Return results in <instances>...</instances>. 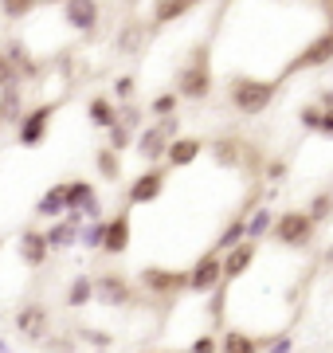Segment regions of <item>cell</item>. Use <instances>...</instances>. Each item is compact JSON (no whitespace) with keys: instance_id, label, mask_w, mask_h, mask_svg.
Wrapping results in <instances>:
<instances>
[{"instance_id":"d6a6232c","label":"cell","mask_w":333,"mask_h":353,"mask_svg":"<svg viewBox=\"0 0 333 353\" xmlns=\"http://www.w3.org/2000/svg\"><path fill=\"white\" fill-rule=\"evenodd\" d=\"M103 236H106V220H90V224H83V232H78L83 248H103Z\"/></svg>"},{"instance_id":"603a6c76","label":"cell","mask_w":333,"mask_h":353,"mask_svg":"<svg viewBox=\"0 0 333 353\" xmlns=\"http://www.w3.org/2000/svg\"><path fill=\"white\" fill-rule=\"evenodd\" d=\"M87 114H90V122L94 126H103V130H110L118 122V106L106 94H98V99H90V106H87Z\"/></svg>"},{"instance_id":"8fae6325","label":"cell","mask_w":333,"mask_h":353,"mask_svg":"<svg viewBox=\"0 0 333 353\" xmlns=\"http://www.w3.org/2000/svg\"><path fill=\"white\" fill-rule=\"evenodd\" d=\"M16 255H20V263L24 267H43L47 263V255H52L47 236H43L39 228H24V232L16 236Z\"/></svg>"},{"instance_id":"1f68e13d","label":"cell","mask_w":333,"mask_h":353,"mask_svg":"<svg viewBox=\"0 0 333 353\" xmlns=\"http://www.w3.org/2000/svg\"><path fill=\"white\" fill-rule=\"evenodd\" d=\"M133 138H138V134H133V126H126V122L118 118L114 126H110V141H106V145H114V150L122 153V150H129V145H133Z\"/></svg>"},{"instance_id":"60d3db41","label":"cell","mask_w":333,"mask_h":353,"mask_svg":"<svg viewBox=\"0 0 333 353\" xmlns=\"http://www.w3.org/2000/svg\"><path fill=\"white\" fill-rule=\"evenodd\" d=\"M114 94H118V99H129V94H133V79H118Z\"/></svg>"},{"instance_id":"277c9868","label":"cell","mask_w":333,"mask_h":353,"mask_svg":"<svg viewBox=\"0 0 333 353\" xmlns=\"http://www.w3.org/2000/svg\"><path fill=\"white\" fill-rule=\"evenodd\" d=\"M141 287L161 303H173L180 290H189V271H169V267H141Z\"/></svg>"},{"instance_id":"9c48e42d","label":"cell","mask_w":333,"mask_h":353,"mask_svg":"<svg viewBox=\"0 0 333 353\" xmlns=\"http://www.w3.org/2000/svg\"><path fill=\"white\" fill-rule=\"evenodd\" d=\"M161 192H165V169L161 165H149V169H141L138 181H129L126 201L129 204H153V201H161Z\"/></svg>"},{"instance_id":"8d00e7d4","label":"cell","mask_w":333,"mask_h":353,"mask_svg":"<svg viewBox=\"0 0 333 353\" xmlns=\"http://www.w3.org/2000/svg\"><path fill=\"white\" fill-rule=\"evenodd\" d=\"M12 79H20V75H16L12 59H8V55H4V51H0V87H4V83H12Z\"/></svg>"},{"instance_id":"ab89813d","label":"cell","mask_w":333,"mask_h":353,"mask_svg":"<svg viewBox=\"0 0 333 353\" xmlns=\"http://www.w3.org/2000/svg\"><path fill=\"white\" fill-rule=\"evenodd\" d=\"M286 176V161H270L267 165V181H282Z\"/></svg>"},{"instance_id":"4fadbf2b","label":"cell","mask_w":333,"mask_h":353,"mask_svg":"<svg viewBox=\"0 0 333 353\" xmlns=\"http://www.w3.org/2000/svg\"><path fill=\"white\" fill-rule=\"evenodd\" d=\"M212 153H216V161L224 165V169H244V165H251L255 161V150L247 145L244 138H219L216 145H212Z\"/></svg>"},{"instance_id":"d4e9b609","label":"cell","mask_w":333,"mask_h":353,"mask_svg":"<svg viewBox=\"0 0 333 353\" xmlns=\"http://www.w3.org/2000/svg\"><path fill=\"white\" fill-rule=\"evenodd\" d=\"M141 43H145V24L129 20L122 28V36H118V55H133V51H141Z\"/></svg>"},{"instance_id":"44dd1931","label":"cell","mask_w":333,"mask_h":353,"mask_svg":"<svg viewBox=\"0 0 333 353\" xmlns=\"http://www.w3.org/2000/svg\"><path fill=\"white\" fill-rule=\"evenodd\" d=\"M43 236H47V248H52V252H63V248L78 243V224L75 220H55Z\"/></svg>"},{"instance_id":"f1b7e54d","label":"cell","mask_w":333,"mask_h":353,"mask_svg":"<svg viewBox=\"0 0 333 353\" xmlns=\"http://www.w3.org/2000/svg\"><path fill=\"white\" fill-rule=\"evenodd\" d=\"M306 212L314 216L318 224H330V220H333V189H321L318 196L310 201V208H306Z\"/></svg>"},{"instance_id":"d590c367","label":"cell","mask_w":333,"mask_h":353,"mask_svg":"<svg viewBox=\"0 0 333 353\" xmlns=\"http://www.w3.org/2000/svg\"><path fill=\"white\" fill-rule=\"evenodd\" d=\"M157 126L165 130V138L173 141V138H177V134H180V118H177V114H165V118H161V122H157Z\"/></svg>"},{"instance_id":"7c38bea8","label":"cell","mask_w":333,"mask_h":353,"mask_svg":"<svg viewBox=\"0 0 333 353\" xmlns=\"http://www.w3.org/2000/svg\"><path fill=\"white\" fill-rule=\"evenodd\" d=\"M255 255H259V248H255V240L247 236V240H239L235 248H228L224 252V283H235L239 275H247L251 271V263H255Z\"/></svg>"},{"instance_id":"b9f144b4","label":"cell","mask_w":333,"mask_h":353,"mask_svg":"<svg viewBox=\"0 0 333 353\" xmlns=\"http://www.w3.org/2000/svg\"><path fill=\"white\" fill-rule=\"evenodd\" d=\"M321 106H333V90H321Z\"/></svg>"},{"instance_id":"9a60e30c","label":"cell","mask_w":333,"mask_h":353,"mask_svg":"<svg viewBox=\"0 0 333 353\" xmlns=\"http://www.w3.org/2000/svg\"><path fill=\"white\" fill-rule=\"evenodd\" d=\"M47 326H52V318H47V310H43L39 303L20 306V314H16V330H20L28 341H39L43 334H47Z\"/></svg>"},{"instance_id":"52a82bcc","label":"cell","mask_w":333,"mask_h":353,"mask_svg":"<svg viewBox=\"0 0 333 353\" xmlns=\"http://www.w3.org/2000/svg\"><path fill=\"white\" fill-rule=\"evenodd\" d=\"M94 303H103V306H110V310H122V306H129L133 303V287H129V279H122V275H98L94 279Z\"/></svg>"},{"instance_id":"6da1fadb","label":"cell","mask_w":333,"mask_h":353,"mask_svg":"<svg viewBox=\"0 0 333 353\" xmlns=\"http://www.w3.org/2000/svg\"><path fill=\"white\" fill-rule=\"evenodd\" d=\"M275 94H279V83H267V79H255V75H231L228 79V106L239 110L244 118L263 114L275 102Z\"/></svg>"},{"instance_id":"ee69618b","label":"cell","mask_w":333,"mask_h":353,"mask_svg":"<svg viewBox=\"0 0 333 353\" xmlns=\"http://www.w3.org/2000/svg\"><path fill=\"white\" fill-rule=\"evenodd\" d=\"M325 263H330V267H333V248H330V252H325Z\"/></svg>"},{"instance_id":"7bdbcfd3","label":"cell","mask_w":333,"mask_h":353,"mask_svg":"<svg viewBox=\"0 0 333 353\" xmlns=\"http://www.w3.org/2000/svg\"><path fill=\"white\" fill-rule=\"evenodd\" d=\"M325 20H330V32H333V8H325Z\"/></svg>"},{"instance_id":"484cf974","label":"cell","mask_w":333,"mask_h":353,"mask_svg":"<svg viewBox=\"0 0 333 353\" xmlns=\"http://www.w3.org/2000/svg\"><path fill=\"white\" fill-rule=\"evenodd\" d=\"M94 165H98V176H103V181H122V153H118L114 145L98 150Z\"/></svg>"},{"instance_id":"74e56055","label":"cell","mask_w":333,"mask_h":353,"mask_svg":"<svg viewBox=\"0 0 333 353\" xmlns=\"http://www.w3.org/2000/svg\"><path fill=\"white\" fill-rule=\"evenodd\" d=\"M321 138H333V106H321V126H318Z\"/></svg>"},{"instance_id":"f546056e","label":"cell","mask_w":333,"mask_h":353,"mask_svg":"<svg viewBox=\"0 0 333 353\" xmlns=\"http://www.w3.org/2000/svg\"><path fill=\"white\" fill-rule=\"evenodd\" d=\"M270 228H275V216H270V208L263 204V208H255V216L247 220V236H251V240H263V236H270Z\"/></svg>"},{"instance_id":"836d02e7","label":"cell","mask_w":333,"mask_h":353,"mask_svg":"<svg viewBox=\"0 0 333 353\" xmlns=\"http://www.w3.org/2000/svg\"><path fill=\"white\" fill-rule=\"evenodd\" d=\"M177 99H180L177 90H165V94H157V99H153V106H149V110H153L157 118H165V114H177Z\"/></svg>"},{"instance_id":"30bf717a","label":"cell","mask_w":333,"mask_h":353,"mask_svg":"<svg viewBox=\"0 0 333 353\" xmlns=\"http://www.w3.org/2000/svg\"><path fill=\"white\" fill-rule=\"evenodd\" d=\"M98 16H103L98 0H63V24L83 32V36H90L98 28Z\"/></svg>"},{"instance_id":"3957f363","label":"cell","mask_w":333,"mask_h":353,"mask_svg":"<svg viewBox=\"0 0 333 353\" xmlns=\"http://www.w3.org/2000/svg\"><path fill=\"white\" fill-rule=\"evenodd\" d=\"M318 220L302 208H290V212H279L275 216V228H270V240L290 248V252H306L318 243Z\"/></svg>"},{"instance_id":"e0dca14e","label":"cell","mask_w":333,"mask_h":353,"mask_svg":"<svg viewBox=\"0 0 333 353\" xmlns=\"http://www.w3.org/2000/svg\"><path fill=\"white\" fill-rule=\"evenodd\" d=\"M200 153H204V141H200V138H180V134H177V138L169 141L165 157H169V165H173V169H189Z\"/></svg>"},{"instance_id":"d6986e66","label":"cell","mask_w":333,"mask_h":353,"mask_svg":"<svg viewBox=\"0 0 333 353\" xmlns=\"http://www.w3.org/2000/svg\"><path fill=\"white\" fill-rule=\"evenodd\" d=\"M196 4H204V0H153V28H165L180 16H189Z\"/></svg>"},{"instance_id":"5b68a950","label":"cell","mask_w":333,"mask_h":353,"mask_svg":"<svg viewBox=\"0 0 333 353\" xmlns=\"http://www.w3.org/2000/svg\"><path fill=\"white\" fill-rule=\"evenodd\" d=\"M55 102H39V106H32V110H24V118L16 122V141L24 145V150H36L39 141L47 138V130H52L55 122Z\"/></svg>"},{"instance_id":"5bb4252c","label":"cell","mask_w":333,"mask_h":353,"mask_svg":"<svg viewBox=\"0 0 333 353\" xmlns=\"http://www.w3.org/2000/svg\"><path fill=\"white\" fill-rule=\"evenodd\" d=\"M129 232H133V224H129V212H114L110 220H106L103 252H106V255H122V252L129 248Z\"/></svg>"},{"instance_id":"7a4b0ae2","label":"cell","mask_w":333,"mask_h":353,"mask_svg":"<svg viewBox=\"0 0 333 353\" xmlns=\"http://www.w3.org/2000/svg\"><path fill=\"white\" fill-rule=\"evenodd\" d=\"M212 87H216V79H212V51H208V43H200L189 55V63L177 71V94L189 102H204V99H212Z\"/></svg>"},{"instance_id":"f35d334b","label":"cell","mask_w":333,"mask_h":353,"mask_svg":"<svg viewBox=\"0 0 333 353\" xmlns=\"http://www.w3.org/2000/svg\"><path fill=\"white\" fill-rule=\"evenodd\" d=\"M193 350H196V353H212V350H219V341L204 334V338H196V341H193Z\"/></svg>"},{"instance_id":"ac0fdd59","label":"cell","mask_w":333,"mask_h":353,"mask_svg":"<svg viewBox=\"0 0 333 353\" xmlns=\"http://www.w3.org/2000/svg\"><path fill=\"white\" fill-rule=\"evenodd\" d=\"M138 153H141V161H149V165H157L161 157H165V150H169V138H165V130L161 126H149V130H141L138 134Z\"/></svg>"},{"instance_id":"4316f807","label":"cell","mask_w":333,"mask_h":353,"mask_svg":"<svg viewBox=\"0 0 333 353\" xmlns=\"http://www.w3.org/2000/svg\"><path fill=\"white\" fill-rule=\"evenodd\" d=\"M219 350H224V353H255L259 341L247 338L244 330H228V334H224V341H219Z\"/></svg>"},{"instance_id":"ffe728a7","label":"cell","mask_w":333,"mask_h":353,"mask_svg":"<svg viewBox=\"0 0 333 353\" xmlns=\"http://www.w3.org/2000/svg\"><path fill=\"white\" fill-rule=\"evenodd\" d=\"M63 212H67V181H59V185H52V189L36 201V216L55 220V216H63Z\"/></svg>"},{"instance_id":"ba28073f","label":"cell","mask_w":333,"mask_h":353,"mask_svg":"<svg viewBox=\"0 0 333 353\" xmlns=\"http://www.w3.org/2000/svg\"><path fill=\"white\" fill-rule=\"evenodd\" d=\"M325 63H333V32H330V28H325L321 36L310 39L306 48L290 59L286 71H310V67H325Z\"/></svg>"},{"instance_id":"e575fe53","label":"cell","mask_w":333,"mask_h":353,"mask_svg":"<svg viewBox=\"0 0 333 353\" xmlns=\"http://www.w3.org/2000/svg\"><path fill=\"white\" fill-rule=\"evenodd\" d=\"M298 122H302L306 130H318V126H321V106H314V102H310V106H302Z\"/></svg>"},{"instance_id":"cb8c5ba5","label":"cell","mask_w":333,"mask_h":353,"mask_svg":"<svg viewBox=\"0 0 333 353\" xmlns=\"http://www.w3.org/2000/svg\"><path fill=\"white\" fill-rule=\"evenodd\" d=\"M90 303H94V279H87V275L71 279V287H67V306L78 310V306H90Z\"/></svg>"},{"instance_id":"4dcf8cb0","label":"cell","mask_w":333,"mask_h":353,"mask_svg":"<svg viewBox=\"0 0 333 353\" xmlns=\"http://www.w3.org/2000/svg\"><path fill=\"white\" fill-rule=\"evenodd\" d=\"M36 8H39V0H0L4 20H24V16H32Z\"/></svg>"},{"instance_id":"8992f818","label":"cell","mask_w":333,"mask_h":353,"mask_svg":"<svg viewBox=\"0 0 333 353\" xmlns=\"http://www.w3.org/2000/svg\"><path fill=\"white\" fill-rule=\"evenodd\" d=\"M219 283H224V255L212 248V252H204L193 263V271H189V290H193V294H208V290H216Z\"/></svg>"},{"instance_id":"83f0119b","label":"cell","mask_w":333,"mask_h":353,"mask_svg":"<svg viewBox=\"0 0 333 353\" xmlns=\"http://www.w3.org/2000/svg\"><path fill=\"white\" fill-rule=\"evenodd\" d=\"M90 201H94L90 181H67V208H87Z\"/></svg>"},{"instance_id":"2e32d148","label":"cell","mask_w":333,"mask_h":353,"mask_svg":"<svg viewBox=\"0 0 333 353\" xmlns=\"http://www.w3.org/2000/svg\"><path fill=\"white\" fill-rule=\"evenodd\" d=\"M20 118H24V87H20V79H12L0 87V126L20 122Z\"/></svg>"},{"instance_id":"7402d4cb","label":"cell","mask_w":333,"mask_h":353,"mask_svg":"<svg viewBox=\"0 0 333 353\" xmlns=\"http://www.w3.org/2000/svg\"><path fill=\"white\" fill-rule=\"evenodd\" d=\"M239 240H247V216H231L228 224H224V232H219V240H216V252H228V248H235Z\"/></svg>"}]
</instances>
